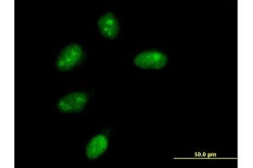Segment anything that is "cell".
Returning a JSON list of instances; mask_svg holds the SVG:
<instances>
[{
  "instance_id": "6da1fadb",
  "label": "cell",
  "mask_w": 253,
  "mask_h": 168,
  "mask_svg": "<svg viewBox=\"0 0 253 168\" xmlns=\"http://www.w3.org/2000/svg\"><path fill=\"white\" fill-rule=\"evenodd\" d=\"M83 49L79 44L72 43L61 51L56 60V68L60 71H71L83 57Z\"/></svg>"
},
{
  "instance_id": "7a4b0ae2",
  "label": "cell",
  "mask_w": 253,
  "mask_h": 168,
  "mask_svg": "<svg viewBox=\"0 0 253 168\" xmlns=\"http://www.w3.org/2000/svg\"><path fill=\"white\" fill-rule=\"evenodd\" d=\"M168 63V57L158 50L144 51L136 56L133 64L144 70H160Z\"/></svg>"
},
{
  "instance_id": "3957f363",
  "label": "cell",
  "mask_w": 253,
  "mask_h": 168,
  "mask_svg": "<svg viewBox=\"0 0 253 168\" xmlns=\"http://www.w3.org/2000/svg\"><path fill=\"white\" fill-rule=\"evenodd\" d=\"M89 97L84 92H74L61 98L57 103V108L61 113H79L85 108Z\"/></svg>"
},
{
  "instance_id": "277c9868",
  "label": "cell",
  "mask_w": 253,
  "mask_h": 168,
  "mask_svg": "<svg viewBox=\"0 0 253 168\" xmlns=\"http://www.w3.org/2000/svg\"><path fill=\"white\" fill-rule=\"evenodd\" d=\"M97 26L101 35L108 40H115L120 33V24L112 12H108L99 18Z\"/></svg>"
},
{
  "instance_id": "5b68a950",
  "label": "cell",
  "mask_w": 253,
  "mask_h": 168,
  "mask_svg": "<svg viewBox=\"0 0 253 168\" xmlns=\"http://www.w3.org/2000/svg\"><path fill=\"white\" fill-rule=\"evenodd\" d=\"M108 140L103 134H97L89 140L85 148V155L89 160L98 159L107 151Z\"/></svg>"
}]
</instances>
